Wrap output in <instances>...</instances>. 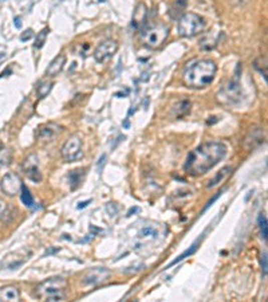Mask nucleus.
I'll use <instances>...</instances> for the list:
<instances>
[{"mask_svg": "<svg viewBox=\"0 0 268 302\" xmlns=\"http://www.w3.org/2000/svg\"><path fill=\"white\" fill-rule=\"evenodd\" d=\"M13 160V151L10 148H0V167L10 165Z\"/></svg>", "mask_w": 268, "mask_h": 302, "instance_id": "22", "label": "nucleus"}, {"mask_svg": "<svg viewBox=\"0 0 268 302\" xmlns=\"http://www.w3.org/2000/svg\"><path fill=\"white\" fill-rule=\"evenodd\" d=\"M221 193H223V191H220V192H217V193H216V195H215V196H213V197H212V199H211V200H209V202H208V203H207V206H205V207H204V210H203V213H205V211H207V210H208V209H209V207H211V206H212V203H215L216 200L219 199L220 196H221Z\"/></svg>", "mask_w": 268, "mask_h": 302, "instance_id": "29", "label": "nucleus"}, {"mask_svg": "<svg viewBox=\"0 0 268 302\" xmlns=\"http://www.w3.org/2000/svg\"><path fill=\"white\" fill-rule=\"evenodd\" d=\"M231 172H232L231 167H224L223 169H220V172H217V173H216L215 177H212V179L208 181L207 187L208 188H213L215 185H217L219 183H221L223 180L227 179L228 176L231 175Z\"/></svg>", "mask_w": 268, "mask_h": 302, "instance_id": "20", "label": "nucleus"}, {"mask_svg": "<svg viewBox=\"0 0 268 302\" xmlns=\"http://www.w3.org/2000/svg\"><path fill=\"white\" fill-rule=\"evenodd\" d=\"M50 33L49 29H43L41 31V33L38 34L37 39H35V43H34V47L35 49H42L43 47V45L46 43V38H47V34Z\"/></svg>", "mask_w": 268, "mask_h": 302, "instance_id": "26", "label": "nucleus"}, {"mask_svg": "<svg viewBox=\"0 0 268 302\" xmlns=\"http://www.w3.org/2000/svg\"><path fill=\"white\" fill-rule=\"evenodd\" d=\"M187 6L188 0H173L171 10H169V15H171L172 19H177V18L180 19V18L183 17Z\"/></svg>", "mask_w": 268, "mask_h": 302, "instance_id": "18", "label": "nucleus"}, {"mask_svg": "<svg viewBox=\"0 0 268 302\" xmlns=\"http://www.w3.org/2000/svg\"><path fill=\"white\" fill-rule=\"evenodd\" d=\"M61 131L62 128L59 127V125H57V124H46V125H42V127L39 128V131H38V139L42 140V141H51Z\"/></svg>", "mask_w": 268, "mask_h": 302, "instance_id": "12", "label": "nucleus"}, {"mask_svg": "<svg viewBox=\"0 0 268 302\" xmlns=\"http://www.w3.org/2000/svg\"><path fill=\"white\" fill-rule=\"evenodd\" d=\"M22 179L17 173H7V175L2 179V183H0V188L2 191L7 193L9 196H15L18 195L22 189Z\"/></svg>", "mask_w": 268, "mask_h": 302, "instance_id": "11", "label": "nucleus"}, {"mask_svg": "<svg viewBox=\"0 0 268 302\" xmlns=\"http://www.w3.org/2000/svg\"><path fill=\"white\" fill-rule=\"evenodd\" d=\"M6 209H7V207H6V202L2 199V197H0V215H3V214H5Z\"/></svg>", "mask_w": 268, "mask_h": 302, "instance_id": "33", "label": "nucleus"}, {"mask_svg": "<svg viewBox=\"0 0 268 302\" xmlns=\"http://www.w3.org/2000/svg\"><path fill=\"white\" fill-rule=\"evenodd\" d=\"M22 169L25 172V175L27 176V179H30L34 183H39L42 180V173L39 169V159L37 155L27 156L22 164Z\"/></svg>", "mask_w": 268, "mask_h": 302, "instance_id": "9", "label": "nucleus"}, {"mask_svg": "<svg viewBox=\"0 0 268 302\" xmlns=\"http://www.w3.org/2000/svg\"><path fill=\"white\" fill-rule=\"evenodd\" d=\"M225 153L227 147L220 141L204 143L189 153L184 168L191 176H201L221 161Z\"/></svg>", "mask_w": 268, "mask_h": 302, "instance_id": "1", "label": "nucleus"}, {"mask_svg": "<svg viewBox=\"0 0 268 302\" xmlns=\"http://www.w3.org/2000/svg\"><path fill=\"white\" fill-rule=\"evenodd\" d=\"M118 50V43L113 39H107V41L102 42L101 45L98 46L95 51H94V59L98 63L106 62L107 59L113 57L114 54L117 53Z\"/></svg>", "mask_w": 268, "mask_h": 302, "instance_id": "10", "label": "nucleus"}, {"mask_svg": "<svg viewBox=\"0 0 268 302\" xmlns=\"http://www.w3.org/2000/svg\"><path fill=\"white\" fill-rule=\"evenodd\" d=\"M189 109H191V101L189 99H181L172 108V115L175 116L176 119H181L187 115Z\"/></svg>", "mask_w": 268, "mask_h": 302, "instance_id": "19", "label": "nucleus"}, {"mask_svg": "<svg viewBox=\"0 0 268 302\" xmlns=\"http://www.w3.org/2000/svg\"><path fill=\"white\" fill-rule=\"evenodd\" d=\"M67 281L62 277H54L46 279L37 286L35 297L41 301H63L66 298Z\"/></svg>", "mask_w": 268, "mask_h": 302, "instance_id": "3", "label": "nucleus"}, {"mask_svg": "<svg viewBox=\"0 0 268 302\" xmlns=\"http://www.w3.org/2000/svg\"><path fill=\"white\" fill-rule=\"evenodd\" d=\"M156 237H157V231H156L153 227H144V229L140 230L139 233V238L140 239H145V241H148V239H156Z\"/></svg>", "mask_w": 268, "mask_h": 302, "instance_id": "24", "label": "nucleus"}, {"mask_svg": "<svg viewBox=\"0 0 268 302\" xmlns=\"http://www.w3.org/2000/svg\"><path fill=\"white\" fill-rule=\"evenodd\" d=\"M65 63H66L65 55H63V54L58 55V57L54 58L53 62L49 65V67H47V70H46V74H47L49 77H55L57 74L61 73V70L63 69Z\"/></svg>", "mask_w": 268, "mask_h": 302, "instance_id": "17", "label": "nucleus"}, {"mask_svg": "<svg viewBox=\"0 0 268 302\" xmlns=\"http://www.w3.org/2000/svg\"><path fill=\"white\" fill-rule=\"evenodd\" d=\"M241 87H240L239 82L235 79H231L227 85L223 86V89L217 93V99L224 105H232V104H237L241 99Z\"/></svg>", "mask_w": 268, "mask_h": 302, "instance_id": "7", "label": "nucleus"}, {"mask_svg": "<svg viewBox=\"0 0 268 302\" xmlns=\"http://www.w3.org/2000/svg\"><path fill=\"white\" fill-rule=\"evenodd\" d=\"M82 172V169H75V171L70 172L69 175V180L70 183H71V188H77L79 184H81V177H79V173Z\"/></svg>", "mask_w": 268, "mask_h": 302, "instance_id": "28", "label": "nucleus"}, {"mask_svg": "<svg viewBox=\"0 0 268 302\" xmlns=\"http://www.w3.org/2000/svg\"><path fill=\"white\" fill-rule=\"evenodd\" d=\"M168 37H169V27L163 23L145 26L141 29V41L148 49H159L165 43Z\"/></svg>", "mask_w": 268, "mask_h": 302, "instance_id": "4", "label": "nucleus"}, {"mask_svg": "<svg viewBox=\"0 0 268 302\" xmlns=\"http://www.w3.org/2000/svg\"><path fill=\"white\" fill-rule=\"evenodd\" d=\"M21 192H22V193H21L22 202H23V203H25V205L27 206V207H30V209H33V207H34V197H33V195L30 193L29 188L26 187L25 184L22 185Z\"/></svg>", "mask_w": 268, "mask_h": 302, "instance_id": "23", "label": "nucleus"}, {"mask_svg": "<svg viewBox=\"0 0 268 302\" xmlns=\"http://www.w3.org/2000/svg\"><path fill=\"white\" fill-rule=\"evenodd\" d=\"M261 270H263V275H267V253H263L261 255Z\"/></svg>", "mask_w": 268, "mask_h": 302, "instance_id": "30", "label": "nucleus"}, {"mask_svg": "<svg viewBox=\"0 0 268 302\" xmlns=\"http://www.w3.org/2000/svg\"><path fill=\"white\" fill-rule=\"evenodd\" d=\"M259 229H260V234H261V238H263L264 241H267V218L264 214H260L259 217Z\"/></svg>", "mask_w": 268, "mask_h": 302, "instance_id": "27", "label": "nucleus"}, {"mask_svg": "<svg viewBox=\"0 0 268 302\" xmlns=\"http://www.w3.org/2000/svg\"><path fill=\"white\" fill-rule=\"evenodd\" d=\"M15 26H17V29H22L21 18H15Z\"/></svg>", "mask_w": 268, "mask_h": 302, "instance_id": "35", "label": "nucleus"}, {"mask_svg": "<svg viewBox=\"0 0 268 302\" xmlns=\"http://www.w3.org/2000/svg\"><path fill=\"white\" fill-rule=\"evenodd\" d=\"M33 30H29V31H26L25 34H23V35H22L21 37V41L22 42H26V41H29V39H31V38H33Z\"/></svg>", "mask_w": 268, "mask_h": 302, "instance_id": "31", "label": "nucleus"}, {"mask_svg": "<svg viewBox=\"0 0 268 302\" xmlns=\"http://www.w3.org/2000/svg\"><path fill=\"white\" fill-rule=\"evenodd\" d=\"M25 262H26V257H22V255H19V254L17 253H11L3 259V262H2V267H3V269L15 270L18 269L19 266L23 265Z\"/></svg>", "mask_w": 268, "mask_h": 302, "instance_id": "14", "label": "nucleus"}, {"mask_svg": "<svg viewBox=\"0 0 268 302\" xmlns=\"http://www.w3.org/2000/svg\"><path fill=\"white\" fill-rule=\"evenodd\" d=\"M205 27V21L203 17H200L197 14L187 13L179 19L177 30L179 34L183 38H193L197 34H200Z\"/></svg>", "mask_w": 268, "mask_h": 302, "instance_id": "5", "label": "nucleus"}, {"mask_svg": "<svg viewBox=\"0 0 268 302\" xmlns=\"http://www.w3.org/2000/svg\"><path fill=\"white\" fill-rule=\"evenodd\" d=\"M264 140V132L260 129V128H255L249 132V135L245 137V141H244V145L247 149H251V148H255L256 145L263 143Z\"/></svg>", "mask_w": 268, "mask_h": 302, "instance_id": "15", "label": "nucleus"}, {"mask_svg": "<svg viewBox=\"0 0 268 302\" xmlns=\"http://www.w3.org/2000/svg\"><path fill=\"white\" fill-rule=\"evenodd\" d=\"M5 55H6V54H5V53H0V59H2V58L5 57Z\"/></svg>", "mask_w": 268, "mask_h": 302, "instance_id": "37", "label": "nucleus"}, {"mask_svg": "<svg viewBox=\"0 0 268 302\" xmlns=\"http://www.w3.org/2000/svg\"><path fill=\"white\" fill-rule=\"evenodd\" d=\"M111 277V271L106 267H94V269L87 270L85 273V275L82 277V283L83 285H99L103 283L109 278Z\"/></svg>", "mask_w": 268, "mask_h": 302, "instance_id": "8", "label": "nucleus"}, {"mask_svg": "<svg viewBox=\"0 0 268 302\" xmlns=\"http://www.w3.org/2000/svg\"><path fill=\"white\" fill-rule=\"evenodd\" d=\"M21 299V293L15 286H5L0 289V302H15Z\"/></svg>", "mask_w": 268, "mask_h": 302, "instance_id": "16", "label": "nucleus"}, {"mask_svg": "<svg viewBox=\"0 0 268 302\" xmlns=\"http://www.w3.org/2000/svg\"><path fill=\"white\" fill-rule=\"evenodd\" d=\"M53 89V82H43L41 86H38V95L39 98H45L49 95V93Z\"/></svg>", "mask_w": 268, "mask_h": 302, "instance_id": "25", "label": "nucleus"}, {"mask_svg": "<svg viewBox=\"0 0 268 302\" xmlns=\"http://www.w3.org/2000/svg\"><path fill=\"white\" fill-rule=\"evenodd\" d=\"M216 63L211 59H196L184 69V83L191 89H204L212 83L216 74Z\"/></svg>", "mask_w": 268, "mask_h": 302, "instance_id": "2", "label": "nucleus"}, {"mask_svg": "<svg viewBox=\"0 0 268 302\" xmlns=\"http://www.w3.org/2000/svg\"><path fill=\"white\" fill-rule=\"evenodd\" d=\"M90 203H91V200H86V202H81V203L78 205V210L86 209V207H87V206H89Z\"/></svg>", "mask_w": 268, "mask_h": 302, "instance_id": "32", "label": "nucleus"}, {"mask_svg": "<svg viewBox=\"0 0 268 302\" xmlns=\"http://www.w3.org/2000/svg\"><path fill=\"white\" fill-rule=\"evenodd\" d=\"M0 148H2V143H0Z\"/></svg>", "mask_w": 268, "mask_h": 302, "instance_id": "38", "label": "nucleus"}, {"mask_svg": "<svg viewBox=\"0 0 268 302\" xmlns=\"http://www.w3.org/2000/svg\"><path fill=\"white\" fill-rule=\"evenodd\" d=\"M129 125H130V124H129V120H125V121H123V127H125V128H129Z\"/></svg>", "mask_w": 268, "mask_h": 302, "instance_id": "36", "label": "nucleus"}, {"mask_svg": "<svg viewBox=\"0 0 268 302\" xmlns=\"http://www.w3.org/2000/svg\"><path fill=\"white\" fill-rule=\"evenodd\" d=\"M62 157L67 163H74L78 161L83 157V152H82V140L79 136H71L67 141L65 143V145L62 147L61 152Z\"/></svg>", "mask_w": 268, "mask_h": 302, "instance_id": "6", "label": "nucleus"}, {"mask_svg": "<svg viewBox=\"0 0 268 302\" xmlns=\"http://www.w3.org/2000/svg\"><path fill=\"white\" fill-rule=\"evenodd\" d=\"M203 238H204V234H203V235H201V238H200V239H197V241H196L195 243H193V245H192L191 247H189V249L187 250V251H184V253L181 254V255H179V257L176 258L175 261H172L171 263H169V265H168V267H172V266H175L176 263H179V262L184 261V259H185V258L191 257L192 254L195 253L196 250H197V247H199V245H200V243H201V241H203Z\"/></svg>", "mask_w": 268, "mask_h": 302, "instance_id": "21", "label": "nucleus"}, {"mask_svg": "<svg viewBox=\"0 0 268 302\" xmlns=\"http://www.w3.org/2000/svg\"><path fill=\"white\" fill-rule=\"evenodd\" d=\"M136 213H140L139 207H134V209H130V211H129V213H127V217H131V215H133V214H136Z\"/></svg>", "mask_w": 268, "mask_h": 302, "instance_id": "34", "label": "nucleus"}, {"mask_svg": "<svg viewBox=\"0 0 268 302\" xmlns=\"http://www.w3.org/2000/svg\"><path fill=\"white\" fill-rule=\"evenodd\" d=\"M148 9L144 3H139L136 7V11L133 14V22H131V27L134 30H141L145 26V21H147Z\"/></svg>", "mask_w": 268, "mask_h": 302, "instance_id": "13", "label": "nucleus"}]
</instances>
